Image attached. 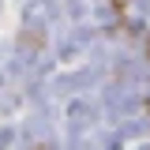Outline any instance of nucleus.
I'll list each match as a JSON object with an SVG mask.
<instances>
[{
    "instance_id": "f257e3e1",
    "label": "nucleus",
    "mask_w": 150,
    "mask_h": 150,
    "mask_svg": "<svg viewBox=\"0 0 150 150\" xmlns=\"http://www.w3.org/2000/svg\"><path fill=\"white\" fill-rule=\"evenodd\" d=\"M112 4H116V8H124V4H128V0H112Z\"/></svg>"
}]
</instances>
